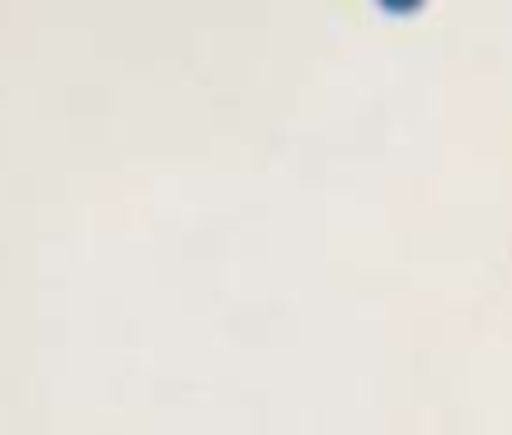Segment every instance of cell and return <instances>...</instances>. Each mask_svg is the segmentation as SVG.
Segmentation results:
<instances>
[{"label": "cell", "mask_w": 512, "mask_h": 435, "mask_svg": "<svg viewBox=\"0 0 512 435\" xmlns=\"http://www.w3.org/2000/svg\"><path fill=\"white\" fill-rule=\"evenodd\" d=\"M381 5H386V10H417L422 0H381Z\"/></svg>", "instance_id": "1"}]
</instances>
